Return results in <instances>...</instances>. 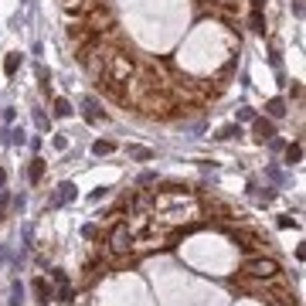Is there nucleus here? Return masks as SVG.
Here are the masks:
<instances>
[{"label": "nucleus", "instance_id": "obj_1", "mask_svg": "<svg viewBox=\"0 0 306 306\" xmlns=\"http://www.w3.org/2000/svg\"><path fill=\"white\" fill-rule=\"evenodd\" d=\"M153 204V215H160V225H177V221H194L197 218V201L191 194H181V191H167V194H153L150 197Z\"/></svg>", "mask_w": 306, "mask_h": 306}, {"label": "nucleus", "instance_id": "obj_2", "mask_svg": "<svg viewBox=\"0 0 306 306\" xmlns=\"http://www.w3.org/2000/svg\"><path fill=\"white\" fill-rule=\"evenodd\" d=\"M242 272H245L249 279L272 283V279H279V262H276V259H265V255H259V259H245V262H242Z\"/></svg>", "mask_w": 306, "mask_h": 306}, {"label": "nucleus", "instance_id": "obj_3", "mask_svg": "<svg viewBox=\"0 0 306 306\" xmlns=\"http://www.w3.org/2000/svg\"><path fill=\"white\" fill-rule=\"evenodd\" d=\"M106 72H109V82H113V85H126V82L133 79L136 65H133V58H129V55L116 51V55H109V65H106Z\"/></svg>", "mask_w": 306, "mask_h": 306}, {"label": "nucleus", "instance_id": "obj_4", "mask_svg": "<svg viewBox=\"0 0 306 306\" xmlns=\"http://www.w3.org/2000/svg\"><path fill=\"white\" fill-rule=\"evenodd\" d=\"M129 249H133V228L126 225V221H119V225L109 231V252H113V255H126Z\"/></svg>", "mask_w": 306, "mask_h": 306}, {"label": "nucleus", "instance_id": "obj_5", "mask_svg": "<svg viewBox=\"0 0 306 306\" xmlns=\"http://www.w3.org/2000/svg\"><path fill=\"white\" fill-rule=\"evenodd\" d=\"M51 283L58 286L55 299H61V303H75V293H72V283H68V272L65 269H55V272H51Z\"/></svg>", "mask_w": 306, "mask_h": 306}, {"label": "nucleus", "instance_id": "obj_6", "mask_svg": "<svg viewBox=\"0 0 306 306\" xmlns=\"http://www.w3.org/2000/svg\"><path fill=\"white\" fill-rule=\"evenodd\" d=\"M68 201H75V184H72V181H61L55 187V194H51L48 208H61V204H68Z\"/></svg>", "mask_w": 306, "mask_h": 306}, {"label": "nucleus", "instance_id": "obj_7", "mask_svg": "<svg viewBox=\"0 0 306 306\" xmlns=\"http://www.w3.org/2000/svg\"><path fill=\"white\" fill-rule=\"evenodd\" d=\"M31 289H34V299H38V303H41V306H48V303H51V299H55V289H51V283H48L45 276H38V279H34V286H31Z\"/></svg>", "mask_w": 306, "mask_h": 306}, {"label": "nucleus", "instance_id": "obj_8", "mask_svg": "<svg viewBox=\"0 0 306 306\" xmlns=\"http://www.w3.org/2000/svg\"><path fill=\"white\" fill-rule=\"evenodd\" d=\"M82 113H85V123H89V126H99L102 119H106V116H102V109H99V102L92 99V95L82 102Z\"/></svg>", "mask_w": 306, "mask_h": 306}, {"label": "nucleus", "instance_id": "obj_9", "mask_svg": "<svg viewBox=\"0 0 306 306\" xmlns=\"http://www.w3.org/2000/svg\"><path fill=\"white\" fill-rule=\"evenodd\" d=\"M252 123H255V140H262V143H265V140H272V136H276V126H272L269 119H252Z\"/></svg>", "mask_w": 306, "mask_h": 306}, {"label": "nucleus", "instance_id": "obj_10", "mask_svg": "<svg viewBox=\"0 0 306 306\" xmlns=\"http://www.w3.org/2000/svg\"><path fill=\"white\" fill-rule=\"evenodd\" d=\"M41 177H45V160H41V157H34V160H31V167H27V181L38 184Z\"/></svg>", "mask_w": 306, "mask_h": 306}, {"label": "nucleus", "instance_id": "obj_11", "mask_svg": "<svg viewBox=\"0 0 306 306\" xmlns=\"http://www.w3.org/2000/svg\"><path fill=\"white\" fill-rule=\"evenodd\" d=\"M265 113H269L272 119H283V116H286V102L283 99H269V102H265Z\"/></svg>", "mask_w": 306, "mask_h": 306}, {"label": "nucleus", "instance_id": "obj_12", "mask_svg": "<svg viewBox=\"0 0 306 306\" xmlns=\"http://www.w3.org/2000/svg\"><path fill=\"white\" fill-rule=\"evenodd\" d=\"M17 68H21V55L11 51V55L4 58V75H17Z\"/></svg>", "mask_w": 306, "mask_h": 306}, {"label": "nucleus", "instance_id": "obj_13", "mask_svg": "<svg viewBox=\"0 0 306 306\" xmlns=\"http://www.w3.org/2000/svg\"><path fill=\"white\" fill-rule=\"evenodd\" d=\"M113 150H116L113 140H95V143H92V153H95V157H106V153H113Z\"/></svg>", "mask_w": 306, "mask_h": 306}, {"label": "nucleus", "instance_id": "obj_14", "mask_svg": "<svg viewBox=\"0 0 306 306\" xmlns=\"http://www.w3.org/2000/svg\"><path fill=\"white\" fill-rule=\"evenodd\" d=\"M299 160H303V147H299V143H289V147H286V163L293 167V163H299Z\"/></svg>", "mask_w": 306, "mask_h": 306}, {"label": "nucleus", "instance_id": "obj_15", "mask_svg": "<svg viewBox=\"0 0 306 306\" xmlns=\"http://www.w3.org/2000/svg\"><path fill=\"white\" fill-rule=\"evenodd\" d=\"M129 157H133V160H153V150H147V147H129Z\"/></svg>", "mask_w": 306, "mask_h": 306}, {"label": "nucleus", "instance_id": "obj_16", "mask_svg": "<svg viewBox=\"0 0 306 306\" xmlns=\"http://www.w3.org/2000/svg\"><path fill=\"white\" fill-rule=\"evenodd\" d=\"M55 116H61V119L72 116V102H68V99H55Z\"/></svg>", "mask_w": 306, "mask_h": 306}, {"label": "nucleus", "instance_id": "obj_17", "mask_svg": "<svg viewBox=\"0 0 306 306\" xmlns=\"http://www.w3.org/2000/svg\"><path fill=\"white\" fill-rule=\"evenodd\" d=\"M235 136H242V126H225V129L218 133V140H235Z\"/></svg>", "mask_w": 306, "mask_h": 306}, {"label": "nucleus", "instance_id": "obj_18", "mask_svg": "<svg viewBox=\"0 0 306 306\" xmlns=\"http://www.w3.org/2000/svg\"><path fill=\"white\" fill-rule=\"evenodd\" d=\"M21 296H24L21 283H14V289H11V306H21Z\"/></svg>", "mask_w": 306, "mask_h": 306}, {"label": "nucleus", "instance_id": "obj_19", "mask_svg": "<svg viewBox=\"0 0 306 306\" xmlns=\"http://www.w3.org/2000/svg\"><path fill=\"white\" fill-rule=\"evenodd\" d=\"M252 27H255V31H265V21H262L259 7H255V11H252Z\"/></svg>", "mask_w": 306, "mask_h": 306}, {"label": "nucleus", "instance_id": "obj_20", "mask_svg": "<svg viewBox=\"0 0 306 306\" xmlns=\"http://www.w3.org/2000/svg\"><path fill=\"white\" fill-rule=\"evenodd\" d=\"M238 119H245V123H252V119H255V113H252V109H242V113H238Z\"/></svg>", "mask_w": 306, "mask_h": 306}, {"label": "nucleus", "instance_id": "obj_21", "mask_svg": "<svg viewBox=\"0 0 306 306\" xmlns=\"http://www.w3.org/2000/svg\"><path fill=\"white\" fill-rule=\"evenodd\" d=\"M11 143H24V129H14V133H11Z\"/></svg>", "mask_w": 306, "mask_h": 306}, {"label": "nucleus", "instance_id": "obj_22", "mask_svg": "<svg viewBox=\"0 0 306 306\" xmlns=\"http://www.w3.org/2000/svg\"><path fill=\"white\" fill-rule=\"evenodd\" d=\"M7 201H11V197H7V191H0V215L7 211Z\"/></svg>", "mask_w": 306, "mask_h": 306}, {"label": "nucleus", "instance_id": "obj_23", "mask_svg": "<svg viewBox=\"0 0 306 306\" xmlns=\"http://www.w3.org/2000/svg\"><path fill=\"white\" fill-rule=\"evenodd\" d=\"M293 14L296 17H303V0H293Z\"/></svg>", "mask_w": 306, "mask_h": 306}, {"label": "nucleus", "instance_id": "obj_24", "mask_svg": "<svg viewBox=\"0 0 306 306\" xmlns=\"http://www.w3.org/2000/svg\"><path fill=\"white\" fill-rule=\"evenodd\" d=\"M4 184H7V174H4V170H0V191H4Z\"/></svg>", "mask_w": 306, "mask_h": 306}, {"label": "nucleus", "instance_id": "obj_25", "mask_svg": "<svg viewBox=\"0 0 306 306\" xmlns=\"http://www.w3.org/2000/svg\"><path fill=\"white\" fill-rule=\"evenodd\" d=\"M262 4H265V0H252V7H262Z\"/></svg>", "mask_w": 306, "mask_h": 306}]
</instances>
